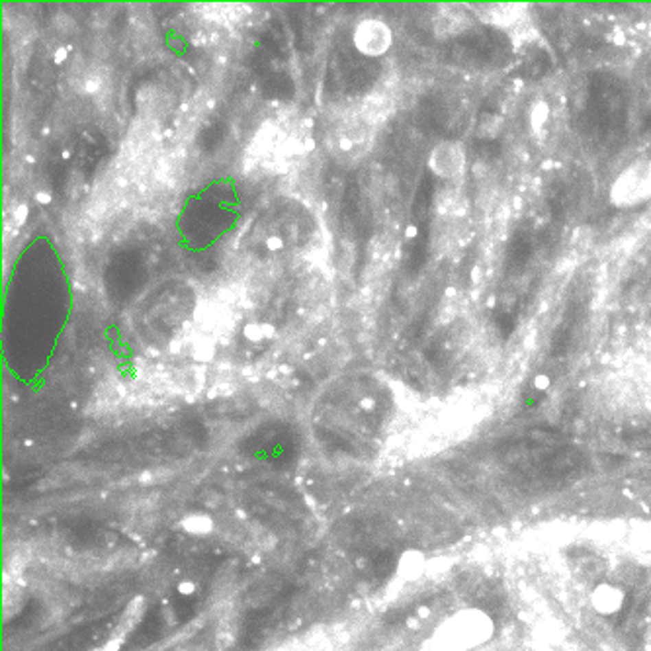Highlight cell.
Listing matches in <instances>:
<instances>
[{
	"label": "cell",
	"mask_w": 651,
	"mask_h": 651,
	"mask_svg": "<svg viewBox=\"0 0 651 651\" xmlns=\"http://www.w3.org/2000/svg\"><path fill=\"white\" fill-rule=\"evenodd\" d=\"M651 198V159H638L616 176L610 200L616 207H632Z\"/></svg>",
	"instance_id": "cell-2"
},
{
	"label": "cell",
	"mask_w": 651,
	"mask_h": 651,
	"mask_svg": "<svg viewBox=\"0 0 651 651\" xmlns=\"http://www.w3.org/2000/svg\"><path fill=\"white\" fill-rule=\"evenodd\" d=\"M179 591L180 593H184V595H192V593L196 591V587H194L192 583H182V585L179 587Z\"/></svg>",
	"instance_id": "cell-8"
},
{
	"label": "cell",
	"mask_w": 651,
	"mask_h": 651,
	"mask_svg": "<svg viewBox=\"0 0 651 651\" xmlns=\"http://www.w3.org/2000/svg\"><path fill=\"white\" fill-rule=\"evenodd\" d=\"M143 610H145L143 600L141 599L131 600V602H129V606L126 608V613H124V616H122V620H119V624H117V630H115V634H117V636H115V638L122 639L124 636H128L129 630L139 622Z\"/></svg>",
	"instance_id": "cell-6"
},
{
	"label": "cell",
	"mask_w": 651,
	"mask_h": 651,
	"mask_svg": "<svg viewBox=\"0 0 651 651\" xmlns=\"http://www.w3.org/2000/svg\"><path fill=\"white\" fill-rule=\"evenodd\" d=\"M352 41L362 55L380 57L391 47L393 34L383 20L368 18V20H362L360 24H356L354 34H352Z\"/></svg>",
	"instance_id": "cell-3"
},
{
	"label": "cell",
	"mask_w": 651,
	"mask_h": 651,
	"mask_svg": "<svg viewBox=\"0 0 651 651\" xmlns=\"http://www.w3.org/2000/svg\"><path fill=\"white\" fill-rule=\"evenodd\" d=\"M530 251H532V244H530V241H528L526 237H521V239L512 241V244H511L512 264H524V262H526V258H528V255H530Z\"/></svg>",
	"instance_id": "cell-7"
},
{
	"label": "cell",
	"mask_w": 651,
	"mask_h": 651,
	"mask_svg": "<svg viewBox=\"0 0 651 651\" xmlns=\"http://www.w3.org/2000/svg\"><path fill=\"white\" fill-rule=\"evenodd\" d=\"M180 528L192 536H207L214 530V518L205 512H192L180 521Z\"/></svg>",
	"instance_id": "cell-5"
},
{
	"label": "cell",
	"mask_w": 651,
	"mask_h": 651,
	"mask_svg": "<svg viewBox=\"0 0 651 651\" xmlns=\"http://www.w3.org/2000/svg\"><path fill=\"white\" fill-rule=\"evenodd\" d=\"M585 458L573 448L548 446L540 456L528 458L521 466V477L532 483H558L573 477L583 470Z\"/></svg>",
	"instance_id": "cell-1"
},
{
	"label": "cell",
	"mask_w": 651,
	"mask_h": 651,
	"mask_svg": "<svg viewBox=\"0 0 651 651\" xmlns=\"http://www.w3.org/2000/svg\"><path fill=\"white\" fill-rule=\"evenodd\" d=\"M429 168L438 179H458L466 168V147L454 139L438 143L429 155Z\"/></svg>",
	"instance_id": "cell-4"
}]
</instances>
